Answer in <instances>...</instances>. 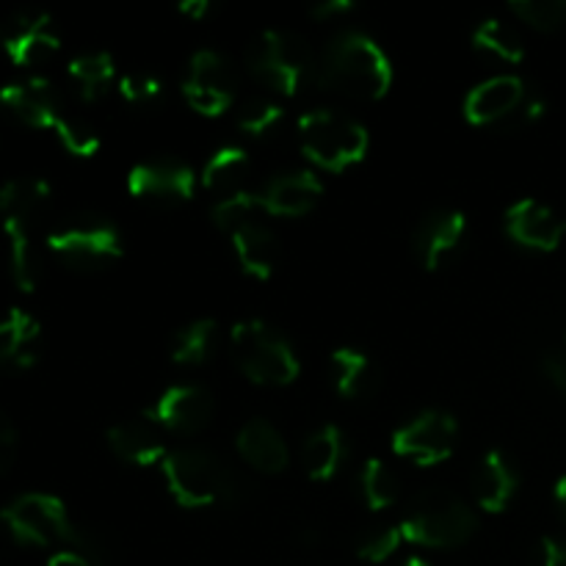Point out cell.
Here are the masks:
<instances>
[{
	"label": "cell",
	"instance_id": "obj_15",
	"mask_svg": "<svg viewBox=\"0 0 566 566\" xmlns=\"http://www.w3.org/2000/svg\"><path fill=\"white\" fill-rule=\"evenodd\" d=\"M506 235L531 252H556L566 238V219L536 199H517L503 216Z\"/></svg>",
	"mask_w": 566,
	"mask_h": 566
},
{
	"label": "cell",
	"instance_id": "obj_18",
	"mask_svg": "<svg viewBox=\"0 0 566 566\" xmlns=\"http://www.w3.org/2000/svg\"><path fill=\"white\" fill-rule=\"evenodd\" d=\"M258 197L265 216L298 219V216H307L318 205V199L324 197V182L318 180L315 171L307 169L282 171V175H274L260 188Z\"/></svg>",
	"mask_w": 566,
	"mask_h": 566
},
{
	"label": "cell",
	"instance_id": "obj_38",
	"mask_svg": "<svg viewBox=\"0 0 566 566\" xmlns=\"http://www.w3.org/2000/svg\"><path fill=\"white\" fill-rule=\"evenodd\" d=\"M119 94L130 105H149L164 94V83H160V77L155 72L133 70L119 77Z\"/></svg>",
	"mask_w": 566,
	"mask_h": 566
},
{
	"label": "cell",
	"instance_id": "obj_24",
	"mask_svg": "<svg viewBox=\"0 0 566 566\" xmlns=\"http://www.w3.org/2000/svg\"><path fill=\"white\" fill-rule=\"evenodd\" d=\"M232 249H235L238 265L247 271L254 280H269L276 269V258H280V247H276V235L265 221H254V224L243 227V230L232 232Z\"/></svg>",
	"mask_w": 566,
	"mask_h": 566
},
{
	"label": "cell",
	"instance_id": "obj_13",
	"mask_svg": "<svg viewBox=\"0 0 566 566\" xmlns=\"http://www.w3.org/2000/svg\"><path fill=\"white\" fill-rule=\"evenodd\" d=\"M127 191L155 205L188 202L197 191V175L191 166L175 158L142 160L127 175Z\"/></svg>",
	"mask_w": 566,
	"mask_h": 566
},
{
	"label": "cell",
	"instance_id": "obj_35",
	"mask_svg": "<svg viewBox=\"0 0 566 566\" xmlns=\"http://www.w3.org/2000/svg\"><path fill=\"white\" fill-rule=\"evenodd\" d=\"M55 136H59V142L64 144L66 153L77 155V158H92L94 153H97L99 147H103V142H99V133L94 130L92 125H88L83 116H75V114H61V119L55 122Z\"/></svg>",
	"mask_w": 566,
	"mask_h": 566
},
{
	"label": "cell",
	"instance_id": "obj_5",
	"mask_svg": "<svg viewBox=\"0 0 566 566\" xmlns=\"http://www.w3.org/2000/svg\"><path fill=\"white\" fill-rule=\"evenodd\" d=\"M315 64L318 55L310 50V44L285 28H269L258 33L247 48V66L254 81L287 97L315 81Z\"/></svg>",
	"mask_w": 566,
	"mask_h": 566
},
{
	"label": "cell",
	"instance_id": "obj_44",
	"mask_svg": "<svg viewBox=\"0 0 566 566\" xmlns=\"http://www.w3.org/2000/svg\"><path fill=\"white\" fill-rule=\"evenodd\" d=\"M210 0H182L180 3V11L186 17H191V20H202V17L210 14Z\"/></svg>",
	"mask_w": 566,
	"mask_h": 566
},
{
	"label": "cell",
	"instance_id": "obj_16",
	"mask_svg": "<svg viewBox=\"0 0 566 566\" xmlns=\"http://www.w3.org/2000/svg\"><path fill=\"white\" fill-rule=\"evenodd\" d=\"M6 55L17 66H39L53 59L61 48V36L44 11H20L11 17L3 39Z\"/></svg>",
	"mask_w": 566,
	"mask_h": 566
},
{
	"label": "cell",
	"instance_id": "obj_42",
	"mask_svg": "<svg viewBox=\"0 0 566 566\" xmlns=\"http://www.w3.org/2000/svg\"><path fill=\"white\" fill-rule=\"evenodd\" d=\"M354 9H357V6H354L352 0H321V3H315L313 9H310V14H313L315 20H337V17L352 14Z\"/></svg>",
	"mask_w": 566,
	"mask_h": 566
},
{
	"label": "cell",
	"instance_id": "obj_30",
	"mask_svg": "<svg viewBox=\"0 0 566 566\" xmlns=\"http://www.w3.org/2000/svg\"><path fill=\"white\" fill-rule=\"evenodd\" d=\"M33 227L3 224L6 241H9V269L11 280L22 293H31L39 282V260L31 243Z\"/></svg>",
	"mask_w": 566,
	"mask_h": 566
},
{
	"label": "cell",
	"instance_id": "obj_9",
	"mask_svg": "<svg viewBox=\"0 0 566 566\" xmlns=\"http://www.w3.org/2000/svg\"><path fill=\"white\" fill-rule=\"evenodd\" d=\"M182 97L197 114L221 116L238 97V72L232 61L219 50H197L188 59Z\"/></svg>",
	"mask_w": 566,
	"mask_h": 566
},
{
	"label": "cell",
	"instance_id": "obj_12",
	"mask_svg": "<svg viewBox=\"0 0 566 566\" xmlns=\"http://www.w3.org/2000/svg\"><path fill=\"white\" fill-rule=\"evenodd\" d=\"M213 412L216 401L208 387L175 385L155 398L144 418L158 429L175 431V434H197L213 420Z\"/></svg>",
	"mask_w": 566,
	"mask_h": 566
},
{
	"label": "cell",
	"instance_id": "obj_32",
	"mask_svg": "<svg viewBox=\"0 0 566 566\" xmlns=\"http://www.w3.org/2000/svg\"><path fill=\"white\" fill-rule=\"evenodd\" d=\"M263 216L265 210L263 205H260V197L247 191V188L238 193H230V197L216 199V205L210 208V219H213V224L219 227V230H224L227 235L254 224V221H263Z\"/></svg>",
	"mask_w": 566,
	"mask_h": 566
},
{
	"label": "cell",
	"instance_id": "obj_7",
	"mask_svg": "<svg viewBox=\"0 0 566 566\" xmlns=\"http://www.w3.org/2000/svg\"><path fill=\"white\" fill-rule=\"evenodd\" d=\"M296 136L307 160L335 175L357 166L368 153L365 125L332 108H313L298 116Z\"/></svg>",
	"mask_w": 566,
	"mask_h": 566
},
{
	"label": "cell",
	"instance_id": "obj_17",
	"mask_svg": "<svg viewBox=\"0 0 566 566\" xmlns=\"http://www.w3.org/2000/svg\"><path fill=\"white\" fill-rule=\"evenodd\" d=\"M0 105L14 116L17 122L28 127H50L53 130L55 122L64 114V103L61 94L48 77H28V81L6 83L0 88Z\"/></svg>",
	"mask_w": 566,
	"mask_h": 566
},
{
	"label": "cell",
	"instance_id": "obj_29",
	"mask_svg": "<svg viewBox=\"0 0 566 566\" xmlns=\"http://www.w3.org/2000/svg\"><path fill=\"white\" fill-rule=\"evenodd\" d=\"M216 326L213 318H199L186 324L171 337V359L177 365H202L208 363L216 348Z\"/></svg>",
	"mask_w": 566,
	"mask_h": 566
},
{
	"label": "cell",
	"instance_id": "obj_34",
	"mask_svg": "<svg viewBox=\"0 0 566 566\" xmlns=\"http://www.w3.org/2000/svg\"><path fill=\"white\" fill-rule=\"evenodd\" d=\"M359 490H363L365 503L374 512L392 506L398 501V479L381 459H368L359 473Z\"/></svg>",
	"mask_w": 566,
	"mask_h": 566
},
{
	"label": "cell",
	"instance_id": "obj_2",
	"mask_svg": "<svg viewBox=\"0 0 566 566\" xmlns=\"http://www.w3.org/2000/svg\"><path fill=\"white\" fill-rule=\"evenodd\" d=\"M6 531L11 539L25 547H53L70 545L72 551L83 553L88 562H103L105 545L94 531L81 528L66 512L64 501L48 492H25L6 503L0 512Z\"/></svg>",
	"mask_w": 566,
	"mask_h": 566
},
{
	"label": "cell",
	"instance_id": "obj_26",
	"mask_svg": "<svg viewBox=\"0 0 566 566\" xmlns=\"http://www.w3.org/2000/svg\"><path fill=\"white\" fill-rule=\"evenodd\" d=\"M249 177V155L243 147H235V144H227V147H219L208 158V164L202 166V186L208 191L219 193L221 197H230V193L243 191V180Z\"/></svg>",
	"mask_w": 566,
	"mask_h": 566
},
{
	"label": "cell",
	"instance_id": "obj_6",
	"mask_svg": "<svg viewBox=\"0 0 566 566\" xmlns=\"http://www.w3.org/2000/svg\"><path fill=\"white\" fill-rule=\"evenodd\" d=\"M230 348L241 374L254 385L285 387L302 374V363H298L291 340L260 318H249L232 326Z\"/></svg>",
	"mask_w": 566,
	"mask_h": 566
},
{
	"label": "cell",
	"instance_id": "obj_37",
	"mask_svg": "<svg viewBox=\"0 0 566 566\" xmlns=\"http://www.w3.org/2000/svg\"><path fill=\"white\" fill-rule=\"evenodd\" d=\"M401 542H403L401 528H396V525H385V528L368 531V534L357 542V556L368 564H385L396 556Z\"/></svg>",
	"mask_w": 566,
	"mask_h": 566
},
{
	"label": "cell",
	"instance_id": "obj_23",
	"mask_svg": "<svg viewBox=\"0 0 566 566\" xmlns=\"http://www.w3.org/2000/svg\"><path fill=\"white\" fill-rule=\"evenodd\" d=\"M50 202V186L42 177H14L0 186V221L33 227Z\"/></svg>",
	"mask_w": 566,
	"mask_h": 566
},
{
	"label": "cell",
	"instance_id": "obj_36",
	"mask_svg": "<svg viewBox=\"0 0 566 566\" xmlns=\"http://www.w3.org/2000/svg\"><path fill=\"white\" fill-rule=\"evenodd\" d=\"M509 9L536 31H558L566 25V0H512Z\"/></svg>",
	"mask_w": 566,
	"mask_h": 566
},
{
	"label": "cell",
	"instance_id": "obj_19",
	"mask_svg": "<svg viewBox=\"0 0 566 566\" xmlns=\"http://www.w3.org/2000/svg\"><path fill=\"white\" fill-rule=\"evenodd\" d=\"M520 486V475L514 470V464L509 462V457L497 448L486 451L479 459L473 470V479H470V490H473L475 506L486 514H501L506 512L509 503L514 501Z\"/></svg>",
	"mask_w": 566,
	"mask_h": 566
},
{
	"label": "cell",
	"instance_id": "obj_41",
	"mask_svg": "<svg viewBox=\"0 0 566 566\" xmlns=\"http://www.w3.org/2000/svg\"><path fill=\"white\" fill-rule=\"evenodd\" d=\"M542 368H545L547 379L556 385V390L562 392L566 401V352H551L542 359Z\"/></svg>",
	"mask_w": 566,
	"mask_h": 566
},
{
	"label": "cell",
	"instance_id": "obj_45",
	"mask_svg": "<svg viewBox=\"0 0 566 566\" xmlns=\"http://www.w3.org/2000/svg\"><path fill=\"white\" fill-rule=\"evenodd\" d=\"M553 495H556V506L558 512H562V517L566 520V475L556 481V490H553Z\"/></svg>",
	"mask_w": 566,
	"mask_h": 566
},
{
	"label": "cell",
	"instance_id": "obj_8",
	"mask_svg": "<svg viewBox=\"0 0 566 566\" xmlns=\"http://www.w3.org/2000/svg\"><path fill=\"white\" fill-rule=\"evenodd\" d=\"M50 252L64 260L70 269L94 271L116 263L125 258V243H122L119 227L105 216L83 213L75 219H66L48 235Z\"/></svg>",
	"mask_w": 566,
	"mask_h": 566
},
{
	"label": "cell",
	"instance_id": "obj_11",
	"mask_svg": "<svg viewBox=\"0 0 566 566\" xmlns=\"http://www.w3.org/2000/svg\"><path fill=\"white\" fill-rule=\"evenodd\" d=\"M528 94V86L520 75H512V72L492 75L468 92L462 105L464 119L479 127L509 125L512 119L523 125V108Z\"/></svg>",
	"mask_w": 566,
	"mask_h": 566
},
{
	"label": "cell",
	"instance_id": "obj_3",
	"mask_svg": "<svg viewBox=\"0 0 566 566\" xmlns=\"http://www.w3.org/2000/svg\"><path fill=\"white\" fill-rule=\"evenodd\" d=\"M166 486L182 509L230 506L241 501L243 479L208 448H177L160 462Z\"/></svg>",
	"mask_w": 566,
	"mask_h": 566
},
{
	"label": "cell",
	"instance_id": "obj_25",
	"mask_svg": "<svg viewBox=\"0 0 566 566\" xmlns=\"http://www.w3.org/2000/svg\"><path fill=\"white\" fill-rule=\"evenodd\" d=\"M332 374H335V390L348 401H359L379 390V365L357 348H337L332 354Z\"/></svg>",
	"mask_w": 566,
	"mask_h": 566
},
{
	"label": "cell",
	"instance_id": "obj_4",
	"mask_svg": "<svg viewBox=\"0 0 566 566\" xmlns=\"http://www.w3.org/2000/svg\"><path fill=\"white\" fill-rule=\"evenodd\" d=\"M398 528L409 545L451 551V547H462L464 542L473 539L479 517L457 492L429 486L412 497Z\"/></svg>",
	"mask_w": 566,
	"mask_h": 566
},
{
	"label": "cell",
	"instance_id": "obj_46",
	"mask_svg": "<svg viewBox=\"0 0 566 566\" xmlns=\"http://www.w3.org/2000/svg\"><path fill=\"white\" fill-rule=\"evenodd\" d=\"M398 566H431V564L426 562V558H420V556H409V558H403V562Z\"/></svg>",
	"mask_w": 566,
	"mask_h": 566
},
{
	"label": "cell",
	"instance_id": "obj_22",
	"mask_svg": "<svg viewBox=\"0 0 566 566\" xmlns=\"http://www.w3.org/2000/svg\"><path fill=\"white\" fill-rule=\"evenodd\" d=\"M39 337H42L39 321L25 310H11L0 321V368H31L39 357Z\"/></svg>",
	"mask_w": 566,
	"mask_h": 566
},
{
	"label": "cell",
	"instance_id": "obj_31",
	"mask_svg": "<svg viewBox=\"0 0 566 566\" xmlns=\"http://www.w3.org/2000/svg\"><path fill=\"white\" fill-rule=\"evenodd\" d=\"M473 44L475 50H484V53L506 61V64H520L525 59V44L520 33L503 20H497V17H486L475 25Z\"/></svg>",
	"mask_w": 566,
	"mask_h": 566
},
{
	"label": "cell",
	"instance_id": "obj_33",
	"mask_svg": "<svg viewBox=\"0 0 566 566\" xmlns=\"http://www.w3.org/2000/svg\"><path fill=\"white\" fill-rule=\"evenodd\" d=\"M238 127L252 138H269L285 125V108L269 97H249L238 108Z\"/></svg>",
	"mask_w": 566,
	"mask_h": 566
},
{
	"label": "cell",
	"instance_id": "obj_10",
	"mask_svg": "<svg viewBox=\"0 0 566 566\" xmlns=\"http://www.w3.org/2000/svg\"><path fill=\"white\" fill-rule=\"evenodd\" d=\"M457 437L459 423L453 415L442 412V409H423L412 420H407L401 429H396L392 451L401 459L420 464V468H431V464H440L453 457Z\"/></svg>",
	"mask_w": 566,
	"mask_h": 566
},
{
	"label": "cell",
	"instance_id": "obj_14",
	"mask_svg": "<svg viewBox=\"0 0 566 566\" xmlns=\"http://www.w3.org/2000/svg\"><path fill=\"white\" fill-rule=\"evenodd\" d=\"M468 235V219L457 208H437L420 219L415 230V258L426 271H440L451 263Z\"/></svg>",
	"mask_w": 566,
	"mask_h": 566
},
{
	"label": "cell",
	"instance_id": "obj_27",
	"mask_svg": "<svg viewBox=\"0 0 566 566\" xmlns=\"http://www.w3.org/2000/svg\"><path fill=\"white\" fill-rule=\"evenodd\" d=\"M346 434L337 426H321L304 442V470L313 481L335 479L346 459Z\"/></svg>",
	"mask_w": 566,
	"mask_h": 566
},
{
	"label": "cell",
	"instance_id": "obj_21",
	"mask_svg": "<svg viewBox=\"0 0 566 566\" xmlns=\"http://www.w3.org/2000/svg\"><path fill=\"white\" fill-rule=\"evenodd\" d=\"M235 446L243 462L252 464L260 473L276 475L291 462V453H287L280 429L263 418H252L249 423H243V429L235 437Z\"/></svg>",
	"mask_w": 566,
	"mask_h": 566
},
{
	"label": "cell",
	"instance_id": "obj_28",
	"mask_svg": "<svg viewBox=\"0 0 566 566\" xmlns=\"http://www.w3.org/2000/svg\"><path fill=\"white\" fill-rule=\"evenodd\" d=\"M66 72H70V81L75 86V92L86 103L105 97L111 83L116 81L114 55L105 53V50H92V53L75 55L70 61V66H66Z\"/></svg>",
	"mask_w": 566,
	"mask_h": 566
},
{
	"label": "cell",
	"instance_id": "obj_39",
	"mask_svg": "<svg viewBox=\"0 0 566 566\" xmlns=\"http://www.w3.org/2000/svg\"><path fill=\"white\" fill-rule=\"evenodd\" d=\"M528 566H566L564 536H542L528 556Z\"/></svg>",
	"mask_w": 566,
	"mask_h": 566
},
{
	"label": "cell",
	"instance_id": "obj_20",
	"mask_svg": "<svg viewBox=\"0 0 566 566\" xmlns=\"http://www.w3.org/2000/svg\"><path fill=\"white\" fill-rule=\"evenodd\" d=\"M108 448L114 451L116 459H122L125 464H136V468H153L166 459L164 440H160L158 426L144 420H125V423L111 426L108 434Z\"/></svg>",
	"mask_w": 566,
	"mask_h": 566
},
{
	"label": "cell",
	"instance_id": "obj_40",
	"mask_svg": "<svg viewBox=\"0 0 566 566\" xmlns=\"http://www.w3.org/2000/svg\"><path fill=\"white\" fill-rule=\"evenodd\" d=\"M17 442H20V437H17L14 423L0 412V473H6L14 464Z\"/></svg>",
	"mask_w": 566,
	"mask_h": 566
},
{
	"label": "cell",
	"instance_id": "obj_43",
	"mask_svg": "<svg viewBox=\"0 0 566 566\" xmlns=\"http://www.w3.org/2000/svg\"><path fill=\"white\" fill-rule=\"evenodd\" d=\"M48 566H94V562H88V558L77 551H59L55 556H50Z\"/></svg>",
	"mask_w": 566,
	"mask_h": 566
},
{
	"label": "cell",
	"instance_id": "obj_1",
	"mask_svg": "<svg viewBox=\"0 0 566 566\" xmlns=\"http://www.w3.org/2000/svg\"><path fill=\"white\" fill-rule=\"evenodd\" d=\"M315 83L326 92L374 103L392 86V61L374 36L343 28L321 48Z\"/></svg>",
	"mask_w": 566,
	"mask_h": 566
}]
</instances>
